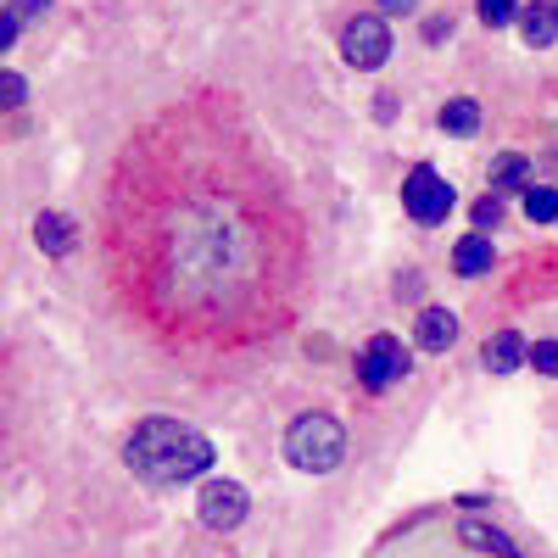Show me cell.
I'll return each mask as SVG.
<instances>
[{
	"label": "cell",
	"mask_w": 558,
	"mask_h": 558,
	"mask_svg": "<svg viewBox=\"0 0 558 558\" xmlns=\"http://www.w3.org/2000/svg\"><path fill=\"white\" fill-rule=\"evenodd\" d=\"M123 458H129V470L140 481L184 486V481H196V475L213 470V441L202 430H191V425H179V418H146V425L129 436Z\"/></svg>",
	"instance_id": "1"
},
{
	"label": "cell",
	"mask_w": 558,
	"mask_h": 558,
	"mask_svg": "<svg viewBox=\"0 0 558 558\" xmlns=\"http://www.w3.org/2000/svg\"><path fill=\"white\" fill-rule=\"evenodd\" d=\"M286 458L307 475H330L336 463L347 458V430L336 425L330 413H302L296 425L286 430Z\"/></svg>",
	"instance_id": "2"
},
{
	"label": "cell",
	"mask_w": 558,
	"mask_h": 558,
	"mask_svg": "<svg viewBox=\"0 0 558 558\" xmlns=\"http://www.w3.org/2000/svg\"><path fill=\"white\" fill-rule=\"evenodd\" d=\"M341 57H347V68H357V73L380 68V62L391 57V28H386V17H352L347 34H341Z\"/></svg>",
	"instance_id": "3"
},
{
	"label": "cell",
	"mask_w": 558,
	"mask_h": 558,
	"mask_svg": "<svg viewBox=\"0 0 558 558\" xmlns=\"http://www.w3.org/2000/svg\"><path fill=\"white\" fill-rule=\"evenodd\" d=\"M402 207L418 218V223H441L452 213V184L436 173V168H413L408 184H402Z\"/></svg>",
	"instance_id": "4"
},
{
	"label": "cell",
	"mask_w": 558,
	"mask_h": 558,
	"mask_svg": "<svg viewBox=\"0 0 558 558\" xmlns=\"http://www.w3.org/2000/svg\"><path fill=\"white\" fill-rule=\"evenodd\" d=\"M402 375H408V352H402L397 336H375V341L363 347V357H357V380H363L368 391H391Z\"/></svg>",
	"instance_id": "5"
},
{
	"label": "cell",
	"mask_w": 558,
	"mask_h": 558,
	"mask_svg": "<svg viewBox=\"0 0 558 558\" xmlns=\"http://www.w3.org/2000/svg\"><path fill=\"white\" fill-rule=\"evenodd\" d=\"M241 520H246V486L213 481V486L202 492V525H207V531H235Z\"/></svg>",
	"instance_id": "6"
},
{
	"label": "cell",
	"mask_w": 558,
	"mask_h": 558,
	"mask_svg": "<svg viewBox=\"0 0 558 558\" xmlns=\"http://www.w3.org/2000/svg\"><path fill=\"white\" fill-rule=\"evenodd\" d=\"M452 341H458V318L447 307H425V313H418V347H425V352H447Z\"/></svg>",
	"instance_id": "7"
},
{
	"label": "cell",
	"mask_w": 558,
	"mask_h": 558,
	"mask_svg": "<svg viewBox=\"0 0 558 558\" xmlns=\"http://www.w3.org/2000/svg\"><path fill=\"white\" fill-rule=\"evenodd\" d=\"M525 357H531V347H525L514 330H497V336L486 341V368H492V375H514Z\"/></svg>",
	"instance_id": "8"
},
{
	"label": "cell",
	"mask_w": 558,
	"mask_h": 558,
	"mask_svg": "<svg viewBox=\"0 0 558 558\" xmlns=\"http://www.w3.org/2000/svg\"><path fill=\"white\" fill-rule=\"evenodd\" d=\"M520 34H525V45H553L558 39V7H547V0L525 7L520 12Z\"/></svg>",
	"instance_id": "9"
},
{
	"label": "cell",
	"mask_w": 558,
	"mask_h": 558,
	"mask_svg": "<svg viewBox=\"0 0 558 558\" xmlns=\"http://www.w3.org/2000/svg\"><path fill=\"white\" fill-rule=\"evenodd\" d=\"M452 268L458 274H486L492 268V235H463L458 252H452Z\"/></svg>",
	"instance_id": "10"
},
{
	"label": "cell",
	"mask_w": 558,
	"mask_h": 558,
	"mask_svg": "<svg viewBox=\"0 0 558 558\" xmlns=\"http://www.w3.org/2000/svg\"><path fill=\"white\" fill-rule=\"evenodd\" d=\"M463 542H470L475 553H497V558H520V547L508 542L502 531H492V525H475V520H463V531H458Z\"/></svg>",
	"instance_id": "11"
},
{
	"label": "cell",
	"mask_w": 558,
	"mask_h": 558,
	"mask_svg": "<svg viewBox=\"0 0 558 558\" xmlns=\"http://www.w3.org/2000/svg\"><path fill=\"white\" fill-rule=\"evenodd\" d=\"M34 241H39L45 252H57V257H62V252L73 246V223H68L62 213H39V223H34Z\"/></svg>",
	"instance_id": "12"
},
{
	"label": "cell",
	"mask_w": 558,
	"mask_h": 558,
	"mask_svg": "<svg viewBox=\"0 0 558 558\" xmlns=\"http://www.w3.org/2000/svg\"><path fill=\"white\" fill-rule=\"evenodd\" d=\"M441 129H447V134H475V129H481V107H475L470 96L447 101V107H441Z\"/></svg>",
	"instance_id": "13"
},
{
	"label": "cell",
	"mask_w": 558,
	"mask_h": 558,
	"mask_svg": "<svg viewBox=\"0 0 558 558\" xmlns=\"http://www.w3.org/2000/svg\"><path fill=\"white\" fill-rule=\"evenodd\" d=\"M525 213H531V223H553V218H558V191H547V184H531V191H525Z\"/></svg>",
	"instance_id": "14"
},
{
	"label": "cell",
	"mask_w": 558,
	"mask_h": 558,
	"mask_svg": "<svg viewBox=\"0 0 558 558\" xmlns=\"http://www.w3.org/2000/svg\"><path fill=\"white\" fill-rule=\"evenodd\" d=\"M492 184H497V191H520V184H525V157H497Z\"/></svg>",
	"instance_id": "15"
},
{
	"label": "cell",
	"mask_w": 558,
	"mask_h": 558,
	"mask_svg": "<svg viewBox=\"0 0 558 558\" xmlns=\"http://www.w3.org/2000/svg\"><path fill=\"white\" fill-rule=\"evenodd\" d=\"M520 12H514V0H481V23L486 28H508Z\"/></svg>",
	"instance_id": "16"
},
{
	"label": "cell",
	"mask_w": 558,
	"mask_h": 558,
	"mask_svg": "<svg viewBox=\"0 0 558 558\" xmlns=\"http://www.w3.org/2000/svg\"><path fill=\"white\" fill-rule=\"evenodd\" d=\"M531 368L536 375H558V341H536L531 347Z\"/></svg>",
	"instance_id": "17"
},
{
	"label": "cell",
	"mask_w": 558,
	"mask_h": 558,
	"mask_svg": "<svg viewBox=\"0 0 558 558\" xmlns=\"http://www.w3.org/2000/svg\"><path fill=\"white\" fill-rule=\"evenodd\" d=\"M497 218H502V202H497V196L475 202V229H497Z\"/></svg>",
	"instance_id": "18"
},
{
	"label": "cell",
	"mask_w": 558,
	"mask_h": 558,
	"mask_svg": "<svg viewBox=\"0 0 558 558\" xmlns=\"http://www.w3.org/2000/svg\"><path fill=\"white\" fill-rule=\"evenodd\" d=\"M17 45V12H7V23H0V51H12Z\"/></svg>",
	"instance_id": "19"
},
{
	"label": "cell",
	"mask_w": 558,
	"mask_h": 558,
	"mask_svg": "<svg viewBox=\"0 0 558 558\" xmlns=\"http://www.w3.org/2000/svg\"><path fill=\"white\" fill-rule=\"evenodd\" d=\"M7 107H23V78L7 73Z\"/></svg>",
	"instance_id": "20"
},
{
	"label": "cell",
	"mask_w": 558,
	"mask_h": 558,
	"mask_svg": "<svg viewBox=\"0 0 558 558\" xmlns=\"http://www.w3.org/2000/svg\"><path fill=\"white\" fill-rule=\"evenodd\" d=\"M418 0H380V12H413Z\"/></svg>",
	"instance_id": "21"
}]
</instances>
